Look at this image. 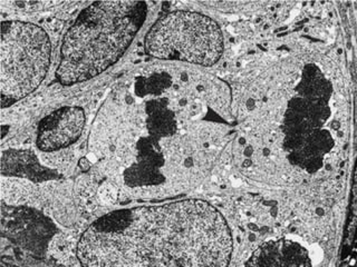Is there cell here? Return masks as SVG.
I'll return each mask as SVG.
<instances>
[{
	"instance_id": "obj_1",
	"label": "cell",
	"mask_w": 357,
	"mask_h": 267,
	"mask_svg": "<svg viewBox=\"0 0 357 267\" xmlns=\"http://www.w3.org/2000/svg\"><path fill=\"white\" fill-rule=\"evenodd\" d=\"M231 252L226 220L197 200L113 211L76 248L83 266H227Z\"/></svg>"
},
{
	"instance_id": "obj_2",
	"label": "cell",
	"mask_w": 357,
	"mask_h": 267,
	"mask_svg": "<svg viewBox=\"0 0 357 267\" xmlns=\"http://www.w3.org/2000/svg\"><path fill=\"white\" fill-rule=\"evenodd\" d=\"M146 13L142 1L91 3L64 35L56 79L73 86L105 72L124 55Z\"/></svg>"
},
{
	"instance_id": "obj_3",
	"label": "cell",
	"mask_w": 357,
	"mask_h": 267,
	"mask_svg": "<svg viewBox=\"0 0 357 267\" xmlns=\"http://www.w3.org/2000/svg\"><path fill=\"white\" fill-rule=\"evenodd\" d=\"M52 44L47 33L31 22H1L0 89L7 108L35 92L50 66Z\"/></svg>"
},
{
	"instance_id": "obj_4",
	"label": "cell",
	"mask_w": 357,
	"mask_h": 267,
	"mask_svg": "<svg viewBox=\"0 0 357 267\" xmlns=\"http://www.w3.org/2000/svg\"><path fill=\"white\" fill-rule=\"evenodd\" d=\"M144 47L155 58L212 66L222 56V31L206 15L172 11L154 22L145 37Z\"/></svg>"
},
{
	"instance_id": "obj_5",
	"label": "cell",
	"mask_w": 357,
	"mask_h": 267,
	"mask_svg": "<svg viewBox=\"0 0 357 267\" xmlns=\"http://www.w3.org/2000/svg\"><path fill=\"white\" fill-rule=\"evenodd\" d=\"M57 232L55 224L31 207L3 205L1 234L17 248L33 256H44L48 243Z\"/></svg>"
},
{
	"instance_id": "obj_6",
	"label": "cell",
	"mask_w": 357,
	"mask_h": 267,
	"mask_svg": "<svg viewBox=\"0 0 357 267\" xmlns=\"http://www.w3.org/2000/svg\"><path fill=\"white\" fill-rule=\"evenodd\" d=\"M85 111L77 106H65L43 118L37 128V147L57 152L77 142L85 127Z\"/></svg>"
},
{
	"instance_id": "obj_7",
	"label": "cell",
	"mask_w": 357,
	"mask_h": 267,
	"mask_svg": "<svg viewBox=\"0 0 357 267\" xmlns=\"http://www.w3.org/2000/svg\"><path fill=\"white\" fill-rule=\"evenodd\" d=\"M1 175L25 178L33 183L61 179L57 170L40 164L36 154L31 150L8 149L1 155Z\"/></svg>"
},
{
	"instance_id": "obj_8",
	"label": "cell",
	"mask_w": 357,
	"mask_h": 267,
	"mask_svg": "<svg viewBox=\"0 0 357 267\" xmlns=\"http://www.w3.org/2000/svg\"><path fill=\"white\" fill-rule=\"evenodd\" d=\"M247 266H310V256L303 246L290 241L262 244L256 250Z\"/></svg>"
},
{
	"instance_id": "obj_9",
	"label": "cell",
	"mask_w": 357,
	"mask_h": 267,
	"mask_svg": "<svg viewBox=\"0 0 357 267\" xmlns=\"http://www.w3.org/2000/svg\"><path fill=\"white\" fill-rule=\"evenodd\" d=\"M146 125L151 137L158 139L176 133V116L167 108V100H150L146 104Z\"/></svg>"
},
{
	"instance_id": "obj_10",
	"label": "cell",
	"mask_w": 357,
	"mask_h": 267,
	"mask_svg": "<svg viewBox=\"0 0 357 267\" xmlns=\"http://www.w3.org/2000/svg\"><path fill=\"white\" fill-rule=\"evenodd\" d=\"M124 179L128 186H152L160 185L165 181V177L159 172V168L148 166L137 161L124 172Z\"/></svg>"
},
{
	"instance_id": "obj_11",
	"label": "cell",
	"mask_w": 357,
	"mask_h": 267,
	"mask_svg": "<svg viewBox=\"0 0 357 267\" xmlns=\"http://www.w3.org/2000/svg\"><path fill=\"white\" fill-rule=\"evenodd\" d=\"M172 83L171 76L167 72H158L150 77L137 78L135 83V94L139 97L146 95H160L169 88Z\"/></svg>"
},
{
	"instance_id": "obj_12",
	"label": "cell",
	"mask_w": 357,
	"mask_h": 267,
	"mask_svg": "<svg viewBox=\"0 0 357 267\" xmlns=\"http://www.w3.org/2000/svg\"><path fill=\"white\" fill-rule=\"evenodd\" d=\"M306 144L312 145L324 156L334 147V139L328 131L319 128L310 134Z\"/></svg>"
},
{
	"instance_id": "obj_13",
	"label": "cell",
	"mask_w": 357,
	"mask_h": 267,
	"mask_svg": "<svg viewBox=\"0 0 357 267\" xmlns=\"http://www.w3.org/2000/svg\"><path fill=\"white\" fill-rule=\"evenodd\" d=\"M308 108H310V102L303 97L291 98L288 103V109H291L297 114L304 116L305 118L308 113Z\"/></svg>"
},
{
	"instance_id": "obj_14",
	"label": "cell",
	"mask_w": 357,
	"mask_h": 267,
	"mask_svg": "<svg viewBox=\"0 0 357 267\" xmlns=\"http://www.w3.org/2000/svg\"><path fill=\"white\" fill-rule=\"evenodd\" d=\"M307 138L303 135H286L284 140V147L288 150L301 149L306 144Z\"/></svg>"
},
{
	"instance_id": "obj_15",
	"label": "cell",
	"mask_w": 357,
	"mask_h": 267,
	"mask_svg": "<svg viewBox=\"0 0 357 267\" xmlns=\"http://www.w3.org/2000/svg\"><path fill=\"white\" fill-rule=\"evenodd\" d=\"M321 166H323V156H318V157H314V159L307 161L304 168L307 170L308 172H317Z\"/></svg>"
},
{
	"instance_id": "obj_16",
	"label": "cell",
	"mask_w": 357,
	"mask_h": 267,
	"mask_svg": "<svg viewBox=\"0 0 357 267\" xmlns=\"http://www.w3.org/2000/svg\"><path fill=\"white\" fill-rule=\"evenodd\" d=\"M78 165H79V167L83 170H89V167H91V164H89V161L86 159H82Z\"/></svg>"
},
{
	"instance_id": "obj_17",
	"label": "cell",
	"mask_w": 357,
	"mask_h": 267,
	"mask_svg": "<svg viewBox=\"0 0 357 267\" xmlns=\"http://www.w3.org/2000/svg\"><path fill=\"white\" fill-rule=\"evenodd\" d=\"M7 129H9V127H7V126H3V138L5 137L6 133H7Z\"/></svg>"
},
{
	"instance_id": "obj_18",
	"label": "cell",
	"mask_w": 357,
	"mask_h": 267,
	"mask_svg": "<svg viewBox=\"0 0 357 267\" xmlns=\"http://www.w3.org/2000/svg\"><path fill=\"white\" fill-rule=\"evenodd\" d=\"M333 128H335V129H337L338 128V124L336 122H333Z\"/></svg>"
}]
</instances>
